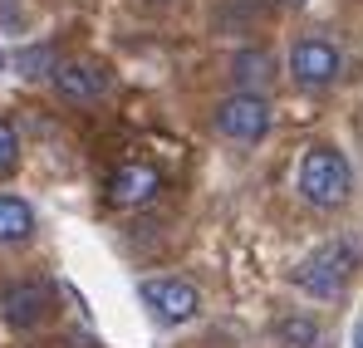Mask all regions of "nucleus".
I'll return each mask as SVG.
<instances>
[{
	"label": "nucleus",
	"mask_w": 363,
	"mask_h": 348,
	"mask_svg": "<svg viewBox=\"0 0 363 348\" xmlns=\"http://www.w3.org/2000/svg\"><path fill=\"white\" fill-rule=\"evenodd\" d=\"M295 186H300V196L309 206L334 211V206H344L349 191H354V167H349V157H344L339 147H309L300 157Z\"/></svg>",
	"instance_id": "nucleus-1"
},
{
	"label": "nucleus",
	"mask_w": 363,
	"mask_h": 348,
	"mask_svg": "<svg viewBox=\"0 0 363 348\" xmlns=\"http://www.w3.org/2000/svg\"><path fill=\"white\" fill-rule=\"evenodd\" d=\"M354 270H359V250H354L349 240H329V245H319L314 255H304L290 280H295V290H304L309 299H339V294L349 290Z\"/></svg>",
	"instance_id": "nucleus-2"
},
{
	"label": "nucleus",
	"mask_w": 363,
	"mask_h": 348,
	"mask_svg": "<svg viewBox=\"0 0 363 348\" xmlns=\"http://www.w3.org/2000/svg\"><path fill=\"white\" fill-rule=\"evenodd\" d=\"M138 299L147 304V314L162 324V329H177V324H191L201 314V294L191 290L177 275H162V280H143L138 285Z\"/></svg>",
	"instance_id": "nucleus-3"
},
{
	"label": "nucleus",
	"mask_w": 363,
	"mask_h": 348,
	"mask_svg": "<svg viewBox=\"0 0 363 348\" xmlns=\"http://www.w3.org/2000/svg\"><path fill=\"white\" fill-rule=\"evenodd\" d=\"M216 133L226 142H241V147H255L265 133H270V103L260 94H231L216 103Z\"/></svg>",
	"instance_id": "nucleus-4"
},
{
	"label": "nucleus",
	"mask_w": 363,
	"mask_h": 348,
	"mask_svg": "<svg viewBox=\"0 0 363 348\" xmlns=\"http://www.w3.org/2000/svg\"><path fill=\"white\" fill-rule=\"evenodd\" d=\"M50 309H55V290L45 280H15V285L0 290V319L10 329H20V334L25 329H40L50 319Z\"/></svg>",
	"instance_id": "nucleus-5"
},
{
	"label": "nucleus",
	"mask_w": 363,
	"mask_h": 348,
	"mask_svg": "<svg viewBox=\"0 0 363 348\" xmlns=\"http://www.w3.org/2000/svg\"><path fill=\"white\" fill-rule=\"evenodd\" d=\"M339 69H344V59L334 50V40H324V35L295 40V50H290V74H295L300 89H329V84L339 79Z\"/></svg>",
	"instance_id": "nucleus-6"
},
{
	"label": "nucleus",
	"mask_w": 363,
	"mask_h": 348,
	"mask_svg": "<svg viewBox=\"0 0 363 348\" xmlns=\"http://www.w3.org/2000/svg\"><path fill=\"white\" fill-rule=\"evenodd\" d=\"M55 94H60L69 108H84V103H99L104 94H108V74L99 69V64H89V59H69L60 64L55 74Z\"/></svg>",
	"instance_id": "nucleus-7"
},
{
	"label": "nucleus",
	"mask_w": 363,
	"mask_h": 348,
	"mask_svg": "<svg viewBox=\"0 0 363 348\" xmlns=\"http://www.w3.org/2000/svg\"><path fill=\"white\" fill-rule=\"evenodd\" d=\"M157 191H162V176L157 167H143V162H128L118 172L108 176V196H113V206H147V201H157Z\"/></svg>",
	"instance_id": "nucleus-8"
},
{
	"label": "nucleus",
	"mask_w": 363,
	"mask_h": 348,
	"mask_svg": "<svg viewBox=\"0 0 363 348\" xmlns=\"http://www.w3.org/2000/svg\"><path fill=\"white\" fill-rule=\"evenodd\" d=\"M35 235V206L25 196L0 191V245H25Z\"/></svg>",
	"instance_id": "nucleus-9"
},
{
	"label": "nucleus",
	"mask_w": 363,
	"mask_h": 348,
	"mask_svg": "<svg viewBox=\"0 0 363 348\" xmlns=\"http://www.w3.org/2000/svg\"><path fill=\"white\" fill-rule=\"evenodd\" d=\"M231 79L241 84L245 94H255L260 84H270V79H275V59L265 55V50H241V55L231 59Z\"/></svg>",
	"instance_id": "nucleus-10"
},
{
	"label": "nucleus",
	"mask_w": 363,
	"mask_h": 348,
	"mask_svg": "<svg viewBox=\"0 0 363 348\" xmlns=\"http://www.w3.org/2000/svg\"><path fill=\"white\" fill-rule=\"evenodd\" d=\"M275 344L280 348H314L319 344V324H314L309 314H285V319L275 324Z\"/></svg>",
	"instance_id": "nucleus-11"
},
{
	"label": "nucleus",
	"mask_w": 363,
	"mask_h": 348,
	"mask_svg": "<svg viewBox=\"0 0 363 348\" xmlns=\"http://www.w3.org/2000/svg\"><path fill=\"white\" fill-rule=\"evenodd\" d=\"M15 69H20L25 79H40V74H55L60 64H55V50H50V45H30V50L15 55Z\"/></svg>",
	"instance_id": "nucleus-12"
},
{
	"label": "nucleus",
	"mask_w": 363,
	"mask_h": 348,
	"mask_svg": "<svg viewBox=\"0 0 363 348\" xmlns=\"http://www.w3.org/2000/svg\"><path fill=\"white\" fill-rule=\"evenodd\" d=\"M20 167V133L10 118H0V176H10Z\"/></svg>",
	"instance_id": "nucleus-13"
},
{
	"label": "nucleus",
	"mask_w": 363,
	"mask_h": 348,
	"mask_svg": "<svg viewBox=\"0 0 363 348\" xmlns=\"http://www.w3.org/2000/svg\"><path fill=\"white\" fill-rule=\"evenodd\" d=\"M290 5H304V0H290Z\"/></svg>",
	"instance_id": "nucleus-14"
}]
</instances>
